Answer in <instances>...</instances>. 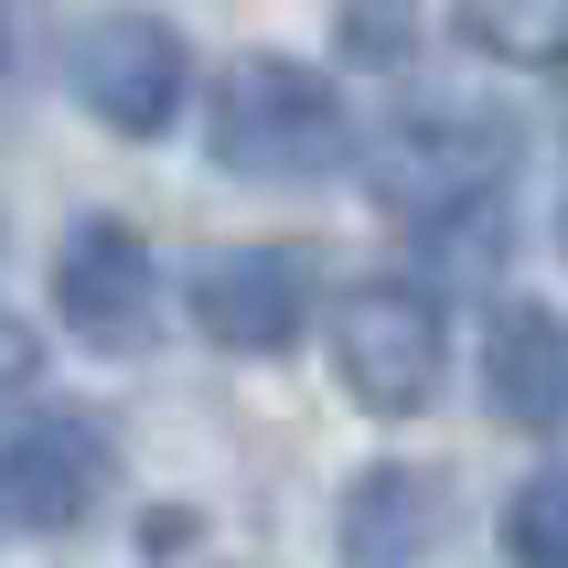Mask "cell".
<instances>
[{"instance_id": "cell-1", "label": "cell", "mask_w": 568, "mask_h": 568, "mask_svg": "<svg viewBox=\"0 0 568 568\" xmlns=\"http://www.w3.org/2000/svg\"><path fill=\"white\" fill-rule=\"evenodd\" d=\"M354 151L344 97L322 87L312 64L290 54H236L215 87V161L247 172V183H322L333 161Z\"/></svg>"}, {"instance_id": "cell-2", "label": "cell", "mask_w": 568, "mask_h": 568, "mask_svg": "<svg viewBox=\"0 0 568 568\" xmlns=\"http://www.w3.org/2000/svg\"><path fill=\"white\" fill-rule=\"evenodd\" d=\"M515 161V129L473 97H440V108H408V119L376 129V151H365V183H376L386 215L408 225H462L473 204H494Z\"/></svg>"}, {"instance_id": "cell-3", "label": "cell", "mask_w": 568, "mask_h": 568, "mask_svg": "<svg viewBox=\"0 0 568 568\" xmlns=\"http://www.w3.org/2000/svg\"><path fill=\"white\" fill-rule=\"evenodd\" d=\"M440 365H450V333H440V301L408 280H376L333 312V376H344L354 408L376 418H408L440 397Z\"/></svg>"}, {"instance_id": "cell-4", "label": "cell", "mask_w": 568, "mask_h": 568, "mask_svg": "<svg viewBox=\"0 0 568 568\" xmlns=\"http://www.w3.org/2000/svg\"><path fill=\"white\" fill-rule=\"evenodd\" d=\"M183 87H193V54H183V32L161 22V11H97L75 32V97L119 140H161V129L183 119Z\"/></svg>"}, {"instance_id": "cell-5", "label": "cell", "mask_w": 568, "mask_h": 568, "mask_svg": "<svg viewBox=\"0 0 568 568\" xmlns=\"http://www.w3.org/2000/svg\"><path fill=\"white\" fill-rule=\"evenodd\" d=\"M54 312L75 322L97 354H140L161 333V268H151V247H140L119 215L75 225L64 257H54Z\"/></svg>"}, {"instance_id": "cell-6", "label": "cell", "mask_w": 568, "mask_h": 568, "mask_svg": "<svg viewBox=\"0 0 568 568\" xmlns=\"http://www.w3.org/2000/svg\"><path fill=\"white\" fill-rule=\"evenodd\" d=\"M193 322L225 354H290L312 322V257L301 247H215L193 268Z\"/></svg>"}, {"instance_id": "cell-7", "label": "cell", "mask_w": 568, "mask_h": 568, "mask_svg": "<svg viewBox=\"0 0 568 568\" xmlns=\"http://www.w3.org/2000/svg\"><path fill=\"white\" fill-rule=\"evenodd\" d=\"M97 494H108V440L87 418H22L0 440V526L54 537V526L97 515Z\"/></svg>"}, {"instance_id": "cell-8", "label": "cell", "mask_w": 568, "mask_h": 568, "mask_svg": "<svg viewBox=\"0 0 568 568\" xmlns=\"http://www.w3.org/2000/svg\"><path fill=\"white\" fill-rule=\"evenodd\" d=\"M450 537V494L440 473H408V462H386L344 494V568H418L429 547Z\"/></svg>"}, {"instance_id": "cell-9", "label": "cell", "mask_w": 568, "mask_h": 568, "mask_svg": "<svg viewBox=\"0 0 568 568\" xmlns=\"http://www.w3.org/2000/svg\"><path fill=\"white\" fill-rule=\"evenodd\" d=\"M483 386H494V418H515V429H568V322L537 301L494 312Z\"/></svg>"}, {"instance_id": "cell-10", "label": "cell", "mask_w": 568, "mask_h": 568, "mask_svg": "<svg viewBox=\"0 0 568 568\" xmlns=\"http://www.w3.org/2000/svg\"><path fill=\"white\" fill-rule=\"evenodd\" d=\"M462 32L494 64H568V0H462Z\"/></svg>"}, {"instance_id": "cell-11", "label": "cell", "mask_w": 568, "mask_h": 568, "mask_svg": "<svg viewBox=\"0 0 568 568\" xmlns=\"http://www.w3.org/2000/svg\"><path fill=\"white\" fill-rule=\"evenodd\" d=\"M505 558H515V568H568V473L515 483V505H505Z\"/></svg>"}, {"instance_id": "cell-12", "label": "cell", "mask_w": 568, "mask_h": 568, "mask_svg": "<svg viewBox=\"0 0 568 568\" xmlns=\"http://www.w3.org/2000/svg\"><path fill=\"white\" fill-rule=\"evenodd\" d=\"M418 43V0H344V54L354 64H408Z\"/></svg>"}, {"instance_id": "cell-13", "label": "cell", "mask_w": 568, "mask_h": 568, "mask_svg": "<svg viewBox=\"0 0 568 568\" xmlns=\"http://www.w3.org/2000/svg\"><path fill=\"white\" fill-rule=\"evenodd\" d=\"M32 376H43V344L0 312V408H11V397H32Z\"/></svg>"}, {"instance_id": "cell-14", "label": "cell", "mask_w": 568, "mask_h": 568, "mask_svg": "<svg viewBox=\"0 0 568 568\" xmlns=\"http://www.w3.org/2000/svg\"><path fill=\"white\" fill-rule=\"evenodd\" d=\"M558 236H568V225H558Z\"/></svg>"}]
</instances>
